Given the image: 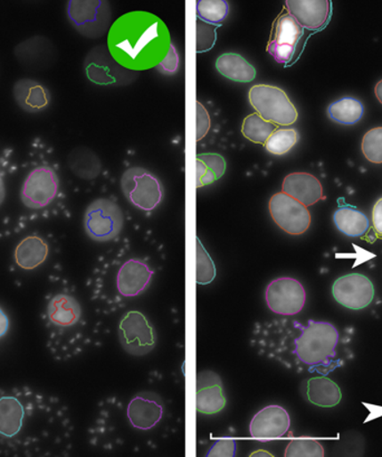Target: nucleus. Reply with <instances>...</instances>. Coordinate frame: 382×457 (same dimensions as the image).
<instances>
[{
  "mask_svg": "<svg viewBox=\"0 0 382 457\" xmlns=\"http://www.w3.org/2000/svg\"><path fill=\"white\" fill-rule=\"evenodd\" d=\"M180 64V57L175 47L171 44L165 59L157 65L156 69L164 76H174L177 73Z\"/></svg>",
  "mask_w": 382,
  "mask_h": 457,
  "instance_id": "ea45409f",
  "label": "nucleus"
},
{
  "mask_svg": "<svg viewBox=\"0 0 382 457\" xmlns=\"http://www.w3.org/2000/svg\"><path fill=\"white\" fill-rule=\"evenodd\" d=\"M12 320L6 310L0 306V341L5 338L11 332Z\"/></svg>",
  "mask_w": 382,
  "mask_h": 457,
  "instance_id": "37998d69",
  "label": "nucleus"
},
{
  "mask_svg": "<svg viewBox=\"0 0 382 457\" xmlns=\"http://www.w3.org/2000/svg\"><path fill=\"white\" fill-rule=\"evenodd\" d=\"M305 395L312 405L321 408L336 407L342 400L340 386L327 377H314L306 380Z\"/></svg>",
  "mask_w": 382,
  "mask_h": 457,
  "instance_id": "a878e982",
  "label": "nucleus"
},
{
  "mask_svg": "<svg viewBox=\"0 0 382 457\" xmlns=\"http://www.w3.org/2000/svg\"><path fill=\"white\" fill-rule=\"evenodd\" d=\"M265 301L273 313L294 316L305 309L306 292L300 281L291 277H280L267 285Z\"/></svg>",
  "mask_w": 382,
  "mask_h": 457,
  "instance_id": "ddd939ff",
  "label": "nucleus"
},
{
  "mask_svg": "<svg viewBox=\"0 0 382 457\" xmlns=\"http://www.w3.org/2000/svg\"><path fill=\"white\" fill-rule=\"evenodd\" d=\"M67 164L74 177L85 181H92L102 173V162L92 149L87 147L74 148L69 154Z\"/></svg>",
  "mask_w": 382,
  "mask_h": 457,
  "instance_id": "bb28decb",
  "label": "nucleus"
},
{
  "mask_svg": "<svg viewBox=\"0 0 382 457\" xmlns=\"http://www.w3.org/2000/svg\"><path fill=\"white\" fill-rule=\"evenodd\" d=\"M284 455L287 457H323L324 448L315 439H293Z\"/></svg>",
  "mask_w": 382,
  "mask_h": 457,
  "instance_id": "e433bc0d",
  "label": "nucleus"
},
{
  "mask_svg": "<svg viewBox=\"0 0 382 457\" xmlns=\"http://www.w3.org/2000/svg\"><path fill=\"white\" fill-rule=\"evenodd\" d=\"M327 113L328 117L337 124L353 126L362 120L364 107L362 101L353 96H345L329 105Z\"/></svg>",
  "mask_w": 382,
  "mask_h": 457,
  "instance_id": "c756f323",
  "label": "nucleus"
},
{
  "mask_svg": "<svg viewBox=\"0 0 382 457\" xmlns=\"http://www.w3.org/2000/svg\"><path fill=\"white\" fill-rule=\"evenodd\" d=\"M122 349L134 357H143L156 348L157 334L150 320L139 311L126 312L118 323Z\"/></svg>",
  "mask_w": 382,
  "mask_h": 457,
  "instance_id": "9b49d317",
  "label": "nucleus"
},
{
  "mask_svg": "<svg viewBox=\"0 0 382 457\" xmlns=\"http://www.w3.org/2000/svg\"><path fill=\"white\" fill-rule=\"evenodd\" d=\"M156 270L146 259L131 257L120 265L101 262L87 280L92 302L103 309H114L123 298H134L146 291Z\"/></svg>",
  "mask_w": 382,
  "mask_h": 457,
  "instance_id": "39448f33",
  "label": "nucleus"
},
{
  "mask_svg": "<svg viewBox=\"0 0 382 457\" xmlns=\"http://www.w3.org/2000/svg\"><path fill=\"white\" fill-rule=\"evenodd\" d=\"M372 224L378 238L382 239V197L376 202L372 209Z\"/></svg>",
  "mask_w": 382,
  "mask_h": 457,
  "instance_id": "79ce46f5",
  "label": "nucleus"
},
{
  "mask_svg": "<svg viewBox=\"0 0 382 457\" xmlns=\"http://www.w3.org/2000/svg\"><path fill=\"white\" fill-rule=\"evenodd\" d=\"M19 170L15 153L10 147L0 145V208L5 204L8 195V184Z\"/></svg>",
  "mask_w": 382,
  "mask_h": 457,
  "instance_id": "72a5a7b5",
  "label": "nucleus"
},
{
  "mask_svg": "<svg viewBox=\"0 0 382 457\" xmlns=\"http://www.w3.org/2000/svg\"><path fill=\"white\" fill-rule=\"evenodd\" d=\"M227 162L221 154H199L196 158L197 187L210 186L225 175Z\"/></svg>",
  "mask_w": 382,
  "mask_h": 457,
  "instance_id": "c85d7f7f",
  "label": "nucleus"
},
{
  "mask_svg": "<svg viewBox=\"0 0 382 457\" xmlns=\"http://www.w3.org/2000/svg\"><path fill=\"white\" fill-rule=\"evenodd\" d=\"M85 70L87 79L98 86L123 85L127 77L103 46L95 47L87 54Z\"/></svg>",
  "mask_w": 382,
  "mask_h": 457,
  "instance_id": "f3484780",
  "label": "nucleus"
},
{
  "mask_svg": "<svg viewBox=\"0 0 382 457\" xmlns=\"http://www.w3.org/2000/svg\"><path fill=\"white\" fill-rule=\"evenodd\" d=\"M111 8L102 0H72L69 3V23L87 38H99L107 32L111 21Z\"/></svg>",
  "mask_w": 382,
  "mask_h": 457,
  "instance_id": "f8f14e48",
  "label": "nucleus"
},
{
  "mask_svg": "<svg viewBox=\"0 0 382 457\" xmlns=\"http://www.w3.org/2000/svg\"><path fill=\"white\" fill-rule=\"evenodd\" d=\"M39 319L47 353L55 361H69L90 345V323L85 306L60 263L47 275Z\"/></svg>",
  "mask_w": 382,
  "mask_h": 457,
  "instance_id": "f03ea898",
  "label": "nucleus"
},
{
  "mask_svg": "<svg viewBox=\"0 0 382 457\" xmlns=\"http://www.w3.org/2000/svg\"><path fill=\"white\" fill-rule=\"evenodd\" d=\"M227 405L221 377L213 371H203L197 375L196 407L203 415H216Z\"/></svg>",
  "mask_w": 382,
  "mask_h": 457,
  "instance_id": "6ab92c4d",
  "label": "nucleus"
},
{
  "mask_svg": "<svg viewBox=\"0 0 382 457\" xmlns=\"http://www.w3.org/2000/svg\"><path fill=\"white\" fill-rule=\"evenodd\" d=\"M298 140H300V135L297 129H280L270 136L264 146L272 155L284 156L297 146Z\"/></svg>",
  "mask_w": 382,
  "mask_h": 457,
  "instance_id": "473e14b6",
  "label": "nucleus"
},
{
  "mask_svg": "<svg viewBox=\"0 0 382 457\" xmlns=\"http://www.w3.org/2000/svg\"><path fill=\"white\" fill-rule=\"evenodd\" d=\"M297 334L291 337V354L310 371L327 367L336 357L339 332L329 322L309 320L306 325L293 320Z\"/></svg>",
  "mask_w": 382,
  "mask_h": 457,
  "instance_id": "423d86ee",
  "label": "nucleus"
},
{
  "mask_svg": "<svg viewBox=\"0 0 382 457\" xmlns=\"http://www.w3.org/2000/svg\"><path fill=\"white\" fill-rule=\"evenodd\" d=\"M55 245L47 235L28 234L17 241L12 249L10 272L16 284L25 283L34 276L54 270L59 263H53Z\"/></svg>",
  "mask_w": 382,
  "mask_h": 457,
  "instance_id": "0eeeda50",
  "label": "nucleus"
},
{
  "mask_svg": "<svg viewBox=\"0 0 382 457\" xmlns=\"http://www.w3.org/2000/svg\"><path fill=\"white\" fill-rule=\"evenodd\" d=\"M12 96L17 105L26 113H41L50 107L51 91L33 79H20L12 87Z\"/></svg>",
  "mask_w": 382,
  "mask_h": 457,
  "instance_id": "4be33fe9",
  "label": "nucleus"
},
{
  "mask_svg": "<svg viewBox=\"0 0 382 457\" xmlns=\"http://www.w3.org/2000/svg\"><path fill=\"white\" fill-rule=\"evenodd\" d=\"M237 443L234 439H221L214 444L207 452V456L232 457L236 455Z\"/></svg>",
  "mask_w": 382,
  "mask_h": 457,
  "instance_id": "a19ab883",
  "label": "nucleus"
},
{
  "mask_svg": "<svg viewBox=\"0 0 382 457\" xmlns=\"http://www.w3.org/2000/svg\"><path fill=\"white\" fill-rule=\"evenodd\" d=\"M170 46L168 29L150 12H127L109 30L110 54L121 68L131 71L156 68L165 59Z\"/></svg>",
  "mask_w": 382,
  "mask_h": 457,
  "instance_id": "20e7f679",
  "label": "nucleus"
},
{
  "mask_svg": "<svg viewBox=\"0 0 382 457\" xmlns=\"http://www.w3.org/2000/svg\"><path fill=\"white\" fill-rule=\"evenodd\" d=\"M121 190L131 204L144 212H151L164 200L160 179L143 167H130L123 173Z\"/></svg>",
  "mask_w": 382,
  "mask_h": 457,
  "instance_id": "1a4fd4ad",
  "label": "nucleus"
},
{
  "mask_svg": "<svg viewBox=\"0 0 382 457\" xmlns=\"http://www.w3.org/2000/svg\"><path fill=\"white\" fill-rule=\"evenodd\" d=\"M363 156L372 164H382V127H376L363 136Z\"/></svg>",
  "mask_w": 382,
  "mask_h": 457,
  "instance_id": "c9c22d12",
  "label": "nucleus"
},
{
  "mask_svg": "<svg viewBox=\"0 0 382 457\" xmlns=\"http://www.w3.org/2000/svg\"><path fill=\"white\" fill-rule=\"evenodd\" d=\"M291 428V417L285 408L272 405L263 408L249 424L250 436L257 439L283 437Z\"/></svg>",
  "mask_w": 382,
  "mask_h": 457,
  "instance_id": "412c9836",
  "label": "nucleus"
},
{
  "mask_svg": "<svg viewBox=\"0 0 382 457\" xmlns=\"http://www.w3.org/2000/svg\"><path fill=\"white\" fill-rule=\"evenodd\" d=\"M25 174L20 184V201L23 212L5 223L0 239L24 234L30 224L46 221L64 212V195L54 152L45 140L35 138L30 144Z\"/></svg>",
  "mask_w": 382,
  "mask_h": 457,
  "instance_id": "7ed1b4c3",
  "label": "nucleus"
},
{
  "mask_svg": "<svg viewBox=\"0 0 382 457\" xmlns=\"http://www.w3.org/2000/svg\"><path fill=\"white\" fill-rule=\"evenodd\" d=\"M216 70L228 80L239 83H249L256 78V69L239 53H225L218 56Z\"/></svg>",
  "mask_w": 382,
  "mask_h": 457,
  "instance_id": "cd10ccee",
  "label": "nucleus"
},
{
  "mask_svg": "<svg viewBox=\"0 0 382 457\" xmlns=\"http://www.w3.org/2000/svg\"><path fill=\"white\" fill-rule=\"evenodd\" d=\"M303 37V29L289 12H282L274 21L267 52L276 62L288 64L296 54L298 42Z\"/></svg>",
  "mask_w": 382,
  "mask_h": 457,
  "instance_id": "dca6fc26",
  "label": "nucleus"
},
{
  "mask_svg": "<svg viewBox=\"0 0 382 457\" xmlns=\"http://www.w3.org/2000/svg\"><path fill=\"white\" fill-rule=\"evenodd\" d=\"M196 108V139L200 142L208 135L212 120L207 109L199 101H197Z\"/></svg>",
  "mask_w": 382,
  "mask_h": 457,
  "instance_id": "58836bf2",
  "label": "nucleus"
},
{
  "mask_svg": "<svg viewBox=\"0 0 382 457\" xmlns=\"http://www.w3.org/2000/svg\"><path fill=\"white\" fill-rule=\"evenodd\" d=\"M272 219L280 228L291 236L305 234L311 226V213L305 205L283 192L275 193L269 202Z\"/></svg>",
  "mask_w": 382,
  "mask_h": 457,
  "instance_id": "4468645a",
  "label": "nucleus"
},
{
  "mask_svg": "<svg viewBox=\"0 0 382 457\" xmlns=\"http://www.w3.org/2000/svg\"><path fill=\"white\" fill-rule=\"evenodd\" d=\"M275 130V125L263 120L256 112L248 114L241 125V134L244 137L258 145H265Z\"/></svg>",
  "mask_w": 382,
  "mask_h": 457,
  "instance_id": "7c9ffc66",
  "label": "nucleus"
},
{
  "mask_svg": "<svg viewBox=\"0 0 382 457\" xmlns=\"http://www.w3.org/2000/svg\"><path fill=\"white\" fill-rule=\"evenodd\" d=\"M282 192L306 208L323 199V187L318 179L305 171L287 175L283 179Z\"/></svg>",
  "mask_w": 382,
  "mask_h": 457,
  "instance_id": "5701e85b",
  "label": "nucleus"
},
{
  "mask_svg": "<svg viewBox=\"0 0 382 457\" xmlns=\"http://www.w3.org/2000/svg\"><path fill=\"white\" fill-rule=\"evenodd\" d=\"M73 424L55 395L28 386H0V456H68Z\"/></svg>",
  "mask_w": 382,
  "mask_h": 457,
  "instance_id": "f257e3e1",
  "label": "nucleus"
},
{
  "mask_svg": "<svg viewBox=\"0 0 382 457\" xmlns=\"http://www.w3.org/2000/svg\"><path fill=\"white\" fill-rule=\"evenodd\" d=\"M375 94L378 101L382 104V80L377 83L375 87Z\"/></svg>",
  "mask_w": 382,
  "mask_h": 457,
  "instance_id": "c03bdc74",
  "label": "nucleus"
},
{
  "mask_svg": "<svg viewBox=\"0 0 382 457\" xmlns=\"http://www.w3.org/2000/svg\"><path fill=\"white\" fill-rule=\"evenodd\" d=\"M83 224L90 239L108 243L120 236L125 217L117 202L100 197L87 206Z\"/></svg>",
  "mask_w": 382,
  "mask_h": 457,
  "instance_id": "9d476101",
  "label": "nucleus"
},
{
  "mask_svg": "<svg viewBox=\"0 0 382 457\" xmlns=\"http://www.w3.org/2000/svg\"><path fill=\"white\" fill-rule=\"evenodd\" d=\"M248 100L258 116L271 124L287 127L297 121L298 112L296 105L289 98L287 92L279 87L254 86L248 92Z\"/></svg>",
  "mask_w": 382,
  "mask_h": 457,
  "instance_id": "6e6552de",
  "label": "nucleus"
},
{
  "mask_svg": "<svg viewBox=\"0 0 382 457\" xmlns=\"http://www.w3.org/2000/svg\"><path fill=\"white\" fill-rule=\"evenodd\" d=\"M339 208L333 214L337 230L350 238H360L366 236L370 228V221L366 214L354 206L344 204L342 199L337 200Z\"/></svg>",
  "mask_w": 382,
  "mask_h": 457,
  "instance_id": "393cba45",
  "label": "nucleus"
},
{
  "mask_svg": "<svg viewBox=\"0 0 382 457\" xmlns=\"http://www.w3.org/2000/svg\"><path fill=\"white\" fill-rule=\"evenodd\" d=\"M165 405L159 395L143 391L127 405L126 415L130 424L140 430L152 429L164 416Z\"/></svg>",
  "mask_w": 382,
  "mask_h": 457,
  "instance_id": "a211bd4d",
  "label": "nucleus"
},
{
  "mask_svg": "<svg viewBox=\"0 0 382 457\" xmlns=\"http://www.w3.org/2000/svg\"><path fill=\"white\" fill-rule=\"evenodd\" d=\"M15 56L25 68L45 70L55 59V48L50 39L35 37L19 44L15 48Z\"/></svg>",
  "mask_w": 382,
  "mask_h": 457,
  "instance_id": "b1692460",
  "label": "nucleus"
},
{
  "mask_svg": "<svg viewBox=\"0 0 382 457\" xmlns=\"http://www.w3.org/2000/svg\"><path fill=\"white\" fill-rule=\"evenodd\" d=\"M196 281L199 285H208L216 278V266L212 257L206 252L203 244L197 241Z\"/></svg>",
  "mask_w": 382,
  "mask_h": 457,
  "instance_id": "f704fd0d",
  "label": "nucleus"
},
{
  "mask_svg": "<svg viewBox=\"0 0 382 457\" xmlns=\"http://www.w3.org/2000/svg\"><path fill=\"white\" fill-rule=\"evenodd\" d=\"M285 8L302 29L311 32L326 28L331 16V3L328 0H287Z\"/></svg>",
  "mask_w": 382,
  "mask_h": 457,
  "instance_id": "aec40b11",
  "label": "nucleus"
},
{
  "mask_svg": "<svg viewBox=\"0 0 382 457\" xmlns=\"http://www.w3.org/2000/svg\"><path fill=\"white\" fill-rule=\"evenodd\" d=\"M217 26L204 23L199 20L196 26V48L197 52H207L212 50L217 39Z\"/></svg>",
  "mask_w": 382,
  "mask_h": 457,
  "instance_id": "4c0bfd02",
  "label": "nucleus"
},
{
  "mask_svg": "<svg viewBox=\"0 0 382 457\" xmlns=\"http://www.w3.org/2000/svg\"><path fill=\"white\" fill-rule=\"evenodd\" d=\"M332 295L345 309L362 311L375 298V286L366 275L353 274L339 277L332 286Z\"/></svg>",
  "mask_w": 382,
  "mask_h": 457,
  "instance_id": "2eb2a0df",
  "label": "nucleus"
},
{
  "mask_svg": "<svg viewBox=\"0 0 382 457\" xmlns=\"http://www.w3.org/2000/svg\"><path fill=\"white\" fill-rule=\"evenodd\" d=\"M197 17L206 24L218 26L226 20L230 5L225 0H199L196 5Z\"/></svg>",
  "mask_w": 382,
  "mask_h": 457,
  "instance_id": "2f4dec72",
  "label": "nucleus"
}]
</instances>
